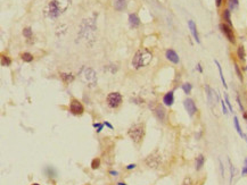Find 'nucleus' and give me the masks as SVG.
<instances>
[{"mask_svg":"<svg viewBox=\"0 0 247 185\" xmlns=\"http://www.w3.org/2000/svg\"><path fill=\"white\" fill-rule=\"evenodd\" d=\"M153 54L147 49H141L136 52L134 57L132 59V66L136 69H139L141 67H145L151 61Z\"/></svg>","mask_w":247,"mask_h":185,"instance_id":"f257e3e1","label":"nucleus"},{"mask_svg":"<svg viewBox=\"0 0 247 185\" xmlns=\"http://www.w3.org/2000/svg\"><path fill=\"white\" fill-rule=\"evenodd\" d=\"M128 135H129V137L133 141V143L140 144L141 141L144 140V136H145V124H144V123L133 124V125L129 128Z\"/></svg>","mask_w":247,"mask_h":185,"instance_id":"f03ea898","label":"nucleus"},{"mask_svg":"<svg viewBox=\"0 0 247 185\" xmlns=\"http://www.w3.org/2000/svg\"><path fill=\"white\" fill-rule=\"evenodd\" d=\"M80 74H81V78H82V81H83L87 85H89V86H91V88L96 86L97 75H96V72H95L92 68H89V67H83Z\"/></svg>","mask_w":247,"mask_h":185,"instance_id":"7ed1b4c3","label":"nucleus"},{"mask_svg":"<svg viewBox=\"0 0 247 185\" xmlns=\"http://www.w3.org/2000/svg\"><path fill=\"white\" fill-rule=\"evenodd\" d=\"M123 101V98L120 92H111L107 98H106V102H107V106L112 109H116L122 105Z\"/></svg>","mask_w":247,"mask_h":185,"instance_id":"20e7f679","label":"nucleus"},{"mask_svg":"<svg viewBox=\"0 0 247 185\" xmlns=\"http://www.w3.org/2000/svg\"><path fill=\"white\" fill-rule=\"evenodd\" d=\"M60 14H62V8H60L59 2L57 0L50 1L46 8V15L50 18H56L58 17Z\"/></svg>","mask_w":247,"mask_h":185,"instance_id":"39448f33","label":"nucleus"},{"mask_svg":"<svg viewBox=\"0 0 247 185\" xmlns=\"http://www.w3.org/2000/svg\"><path fill=\"white\" fill-rule=\"evenodd\" d=\"M219 27H220L221 32L224 34V36L228 39V41H229L230 43H232V44H235L236 36H235V33H234L232 27L229 26L228 24H225V23H220V24H219Z\"/></svg>","mask_w":247,"mask_h":185,"instance_id":"423d86ee","label":"nucleus"},{"mask_svg":"<svg viewBox=\"0 0 247 185\" xmlns=\"http://www.w3.org/2000/svg\"><path fill=\"white\" fill-rule=\"evenodd\" d=\"M70 113L75 116H80L85 113V107L82 102L78 99H72L70 102Z\"/></svg>","mask_w":247,"mask_h":185,"instance_id":"0eeeda50","label":"nucleus"},{"mask_svg":"<svg viewBox=\"0 0 247 185\" xmlns=\"http://www.w3.org/2000/svg\"><path fill=\"white\" fill-rule=\"evenodd\" d=\"M205 92H206L207 102H208L210 107L213 108V106L217 105V102L219 101V96H217V91H214L210 85H205Z\"/></svg>","mask_w":247,"mask_h":185,"instance_id":"6e6552de","label":"nucleus"},{"mask_svg":"<svg viewBox=\"0 0 247 185\" xmlns=\"http://www.w3.org/2000/svg\"><path fill=\"white\" fill-rule=\"evenodd\" d=\"M183 106H185V109L188 113V115L190 117H194L196 114H197V106L191 98H187L183 100Z\"/></svg>","mask_w":247,"mask_h":185,"instance_id":"1a4fd4ad","label":"nucleus"},{"mask_svg":"<svg viewBox=\"0 0 247 185\" xmlns=\"http://www.w3.org/2000/svg\"><path fill=\"white\" fill-rule=\"evenodd\" d=\"M159 162H161V156L157 155V152L151 153V155L146 159V164H147L149 167H153V168L157 167V166L159 165Z\"/></svg>","mask_w":247,"mask_h":185,"instance_id":"9d476101","label":"nucleus"},{"mask_svg":"<svg viewBox=\"0 0 247 185\" xmlns=\"http://www.w3.org/2000/svg\"><path fill=\"white\" fill-rule=\"evenodd\" d=\"M154 114H155V116L158 120L165 122V119H166V110L162 105H157L156 107L154 108Z\"/></svg>","mask_w":247,"mask_h":185,"instance_id":"9b49d317","label":"nucleus"},{"mask_svg":"<svg viewBox=\"0 0 247 185\" xmlns=\"http://www.w3.org/2000/svg\"><path fill=\"white\" fill-rule=\"evenodd\" d=\"M188 27H189V30H190V33H191V35L194 36L195 41L197 42V43H200V39H199L198 30H197V25H196V23L194 22L193 19H189V21H188Z\"/></svg>","mask_w":247,"mask_h":185,"instance_id":"f8f14e48","label":"nucleus"},{"mask_svg":"<svg viewBox=\"0 0 247 185\" xmlns=\"http://www.w3.org/2000/svg\"><path fill=\"white\" fill-rule=\"evenodd\" d=\"M165 57H166V59L169 60L170 63H172V64H179V61H180L179 55L177 54L173 49H168L166 52H165Z\"/></svg>","mask_w":247,"mask_h":185,"instance_id":"ddd939ff","label":"nucleus"},{"mask_svg":"<svg viewBox=\"0 0 247 185\" xmlns=\"http://www.w3.org/2000/svg\"><path fill=\"white\" fill-rule=\"evenodd\" d=\"M163 103L166 107H171L174 103V91H169L163 96Z\"/></svg>","mask_w":247,"mask_h":185,"instance_id":"4468645a","label":"nucleus"},{"mask_svg":"<svg viewBox=\"0 0 247 185\" xmlns=\"http://www.w3.org/2000/svg\"><path fill=\"white\" fill-rule=\"evenodd\" d=\"M129 24L132 29H137L140 25V19L137 16V14H130L129 15Z\"/></svg>","mask_w":247,"mask_h":185,"instance_id":"2eb2a0df","label":"nucleus"},{"mask_svg":"<svg viewBox=\"0 0 247 185\" xmlns=\"http://www.w3.org/2000/svg\"><path fill=\"white\" fill-rule=\"evenodd\" d=\"M234 125H235L236 131H237V133L239 134V136L243 137V139L247 142V135L243 132V130H241V127H240V124H239V120H238V118H237L236 116L234 117Z\"/></svg>","mask_w":247,"mask_h":185,"instance_id":"dca6fc26","label":"nucleus"},{"mask_svg":"<svg viewBox=\"0 0 247 185\" xmlns=\"http://www.w3.org/2000/svg\"><path fill=\"white\" fill-rule=\"evenodd\" d=\"M222 18H223V21H224V23H225V24H228L229 26L232 27V22H231V10H230L229 8L223 10Z\"/></svg>","mask_w":247,"mask_h":185,"instance_id":"f3484780","label":"nucleus"},{"mask_svg":"<svg viewBox=\"0 0 247 185\" xmlns=\"http://www.w3.org/2000/svg\"><path fill=\"white\" fill-rule=\"evenodd\" d=\"M214 64H215L217 67V71H219V75H220V78H221L222 85L224 86V89H228V85H227V82H225V78H224V75H223V72H222V67L220 65V63H219L217 59H214Z\"/></svg>","mask_w":247,"mask_h":185,"instance_id":"a211bd4d","label":"nucleus"},{"mask_svg":"<svg viewBox=\"0 0 247 185\" xmlns=\"http://www.w3.org/2000/svg\"><path fill=\"white\" fill-rule=\"evenodd\" d=\"M205 164V157L203 155H199L197 158H196V162H195V168L196 170H200L203 166Z\"/></svg>","mask_w":247,"mask_h":185,"instance_id":"6ab92c4d","label":"nucleus"},{"mask_svg":"<svg viewBox=\"0 0 247 185\" xmlns=\"http://www.w3.org/2000/svg\"><path fill=\"white\" fill-rule=\"evenodd\" d=\"M237 57H238V59L241 60V61H244V60H245L246 52H245V48H244V46H239V47L237 48Z\"/></svg>","mask_w":247,"mask_h":185,"instance_id":"aec40b11","label":"nucleus"},{"mask_svg":"<svg viewBox=\"0 0 247 185\" xmlns=\"http://www.w3.org/2000/svg\"><path fill=\"white\" fill-rule=\"evenodd\" d=\"M60 78L63 80V82L64 83H70V82H72L73 80H74V76H73L72 74L70 73H60Z\"/></svg>","mask_w":247,"mask_h":185,"instance_id":"412c9836","label":"nucleus"},{"mask_svg":"<svg viewBox=\"0 0 247 185\" xmlns=\"http://www.w3.org/2000/svg\"><path fill=\"white\" fill-rule=\"evenodd\" d=\"M181 89L185 92V94L189 96L191 93V90H193V84L191 83H183L181 85Z\"/></svg>","mask_w":247,"mask_h":185,"instance_id":"4be33fe9","label":"nucleus"},{"mask_svg":"<svg viewBox=\"0 0 247 185\" xmlns=\"http://www.w3.org/2000/svg\"><path fill=\"white\" fill-rule=\"evenodd\" d=\"M234 67H235V72H236L237 77H238V80L243 83V82H244V75H243V72H241L240 67H239L238 64H236V63H235V65H234Z\"/></svg>","mask_w":247,"mask_h":185,"instance_id":"5701e85b","label":"nucleus"},{"mask_svg":"<svg viewBox=\"0 0 247 185\" xmlns=\"http://www.w3.org/2000/svg\"><path fill=\"white\" fill-rule=\"evenodd\" d=\"M114 7L116 10H119V12H121V10H123L125 7H127V4H125V1H120V0H116L114 4Z\"/></svg>","mask_w":247,"mask_h":185,"instance_id":"b1692460","label":"nucleus"},{"mask_svg":"<svg viewBox=\"0 0 247 185\" xmlns=\"http://www.w3.org/2000/svg\"><path fill=\"white\" fill-rule=\"evenodd\" d=\"M228 6L230 10H235L239 7V0H228Z\"/></svg>","mask_w":247,"mask_h":185,"instance_id":"393cba45","label":"nucleus"},{"mask_svg":"<svg viewBox=\"0 0 247 185\" xmlns=\"http://www.w3.org/2000/svg\"><path fill=\"white\" fill-rule=\"evenodd\" d=\"M10 64H12V60H10V58H9L8 56L2 55V56H1V65L8 67V66H10Z\"/></svg>","mask_w":247,"mask_h":185,"instance_id":"a878e982","label":"nucleus"},{"mask_svg":"<svg viewBox=\"0 0 247 185\" xmlns=\"http://www.w3.org/2000/svg\"><path fill=\"white\" fill-rule=\"evenodd\" d=\"M21 57H22V60L25 61V63H31L33 60V56L30 52H24V54L21 55Z\"/></svg>","mask_w":247,"mask_h":185,"instance_id":"bb28decb","label":"nucleus"},{"mask_svg":"<svg viewBox=\"0 0 247 185\" xmlns=\"http://www.w3.org/2000/svg\"><path fill=\"white\" fill-rule=\"evenodd\" d=\"M224 102H225V105H227V107H228L230 113H234V108L231 106V102H230L229 100V96H228L227 93H224Z\"/></svg>","mask_w":247,"mask_h":185,"instance_id":"cd10ccee","label":"nucleus"},{"mask_svg":"<svg viewBox=\"0 0 247 185\" xmlns=\"http://www.w3.org/2000/svg\"><path fill=\"white\" fill-rule=\"evenodd\" d=\"M23 35H24L26 39H31L32 35H33L32 29H31V27H25L24 30H23Z\"/></svg>","mask_w":247,"mask_h":185,"instance_id":"c85d7f7f","label":"nucleus"},{"mask_svg":"<svg viewBox=\"0 0 247 185\" xmlns=\"http://www.w3.org/2000/svg\"><path fill=\"white\" fill-rule=\"evenodd\" d=\"M45 172H46V174H47L48 177H55V176H56V172H55L54 168L47 167L46 169H45Z\"/></svg>","mask_w":247,"mask_h":185,"instance_id":"c756f323","label":"nucleus"},{"mask_svg":"<svg viewBox=\"0 0 247 185\" xmlns=\"http://www.w3.org/2000/svg\"><path fill=\"white\" fill-rule=\"evenodd\" d=\"M99 166H100V159L99 158H95L91 161V168L92 169H97V168H99Z\"/></svg>","mask_w":247,"mask_h":185,"instance_id":"7c9ffc66","label":"nucleus"},{"mask_svg":"<svg viewBox=\"0 0 247 185\" xmlns=\"http://www.w3.org/2000/svg\"><path fill=\"white\" fill-rule=\"evenodd\" d=\"M236 100H237V103H238V106H239V108H240L241 113H244V111H245V108H244V106H243V102H241V99H240V97H239V94H237Z\"/></svg>","mask_w":247,"mask_h":185,"instance_id":"2f4dec72","label":"nucleus"},{"mask_svg":"<svg viewBox=\"0 0 247 185\" xmlns=\"http://www.w3.org/2000/svg\"><path fill=\"white\" fill-rule=\"evenodd\" d=\"M104 123L102 124H100V123H93V127L96 128V131H97V133H99V132H102V127H104Z\"/></svg>","mask_w":247,"mask_h":185,"instance_id":"473e14b6","label":"nucleus"},{"mask_svg":"<svg viewBox=\"0 0 247 185\" xmlns=\"http://www.w3.org/2000/svg\"><path fill=\"white\" fill-rule=\"evenodd\" d=\"M221 106H222V111L224 115H227V114L229 113V109H228V107H227V105H225V102H224V100H221Z\"/></svg>","mask_w":247,"mask_h":185,"instance_id":"72a5a7b5","label":"nucleus"},{"mask_svg":"<svg viewBox=\"0 0 247 185\" xmlns=\"http://www.w3.org/2000/svg\"><path fill=\"white\" fill-rule=\"evenodd\" d=\"M229 164H230V172H231V176H230V182H232V178H234V176H235V169H234V166H232V164H231V161H230V159H229Z\"/></svg>","mask_w":247,"mask_h":185,"instance_id":"f704fd0d","label":"nucleus"},{"mask_svg":"<svg viewBox=\"0 0 247 185\" xmlns=\"http://www.w3.org/2000/svg\"><path fill=\"white\" fill-rule=\"evenodd\" d=\"M182 185H193V179L190 178V177H186L185 181H183V183H182Z\"/></svg>","mask_w":247,"mask_h":185,"instance_id":"c9c22d12","label":"nucleus"},{"mask_svg":"<svg viewBox=\"0 0 247 185\" xmlns=\"http://www.w3.org/2000/svg\"><path fill=\"white\" fill-rule=\"evenodd\" d=\"M219 162H220V169H221V175H222V177H224V169H223V164L221 160H219Z\"/></svg>","mask_w":247,"mask_h":185,"instance_id":"e433bc0d","label":"nucleus"},{"mask_svg":"<svg viewBox=\"0 0 247 185\" xmlns=\"http://www.w3.org/2000/svg\"><path fill=\"white\" fill-rule=\"evenodd\" d=\"M196 69H197L199 73H203V67H202L200 64H197V65H196Z\"/></svg>","mask_w":247,"mask_h":185,"instance_id":"4c0bfd02","label":"nucleus"},{"mask_svg":"<svg viewBox=\"0 0 247 185\" xmlns=\"http://www.w3.org/2000/svg\"><path fill=\"white\" fill-rule=\"evenodd\" d=\"M134 168H136V165H134V164H130V165H128L127 166L128 170H131V169H134Z\"/></svg>","mask_w":247,"mask_h":185,"instance_id":"58836bf2","label":"nucleus"},{"mask_svg":"<svg viewBox=\"0 0 247 185\" xmlns=\"http://www.w3.org/2000/svg\"><path fill=\"white\" fill-rule=\"evenodd\" d=\"M241 175H243V176L247 175V167H246V166H244V167H243V169H241Z\"/></svg>","mask_w":247,"mask_h":185,"instance_id":"ea45409f","label":"nucleus"},{"mask_svg":"<svg viewBox=\"0 0 247 185\" xmlns=\"http://www.w3.org/2000/svg\"><path fill=\"white\" fill-rule=\"evenodd\" d=\"M222 2H223V0H215V5H217V7H221Z\"/></svg>","mask_w":247,"mask_h":185,"instance_id":"a19ab883","label":"nucleus"},{"mask_svg":"<svg viewBox=\"0 0 247 185\" xmlns=\"http://www.w3.org/2000/svg\"><path fill=\"white\" fill-rule=\"evenodd\" d=\"M104 125H105V126H107V127H108L109 130H113V126L111 125V124H109L108 122H104Z\"/></svg>","mask_w":247,"mask_h":185,"instance_id":"79ce46f5","label":"nucleus"},{"mask_svg":"<svg viewBox=\"0 0 247 185\" xmlns=\"http://www.w3.org/2000/svg\"><path fill=\"white\" fill-rule=\"evenodd\" d=\"M109 174H111L112 176H117V172H114V170H111Z\"/></svg>","mask_w":247,"mask_h":185,"instance_id":"37998d69","label":"nucleus"},{"mask_svg":"<svg viewBox=\"0 0 247 185\" xmlns=\"http://www.w3.org/2000/svg\"><path fill=\"white\" fill-rule=\"evenodd\" d=\"M243 117H244V119L246 120L247 123V111H244V113H243Z\"/></svg>","mask_w":247,"mask_h":185,"instance_id":"c03bdc74","label":"nucleus"},{"mask_svg":"<svg viewBox=\"0 0 247 185\" xmlns=\"http://www.w3.org/2000/svg\"><path fill=\"white\" fill-rule=\"evenodd\" d=\"M117 185H127L125 183H123V182H120V183H117Z\"/></svg>","mask_w":247,"mask_h":185,"instance_id":"a18cd8bd","label":"nucleus"},{"mask_svg":"<svg viewBox=\"0 0 247 185\" xmlns=\"http://www.w3.org/2000/svg\"><path fill=\"white\" fill-rule=\"evenodd\" d=\"M32 185H40V184H38V183H33Z\"/></svg>","mask_w":247,"mask_h":185,"instance_id":"49530a36","label":"nucleus"},{"mask_svg":"<svg viewBox=\"0 0 247 185\" xmlns=\"http://www.w3.org/2000/svg\"><path fill=\"white\" fill-rule=\"evenodd\" d=\"M244 69H245V71H247V66H246V67H245V68H244Z\"/></svg>","mask_w":247,"mask_h":185,"instance_id":"de8ad7c7","label":"nucleus"},{"mask_svg":"<svg viewBox=\"0 0 247 185\" xmlns=\"http://www.w3.org/2000/svg\"><path fill=\"white\" fill-rule=\"evenodd\" d=\"M120 1H125V0H120Z\"/></svg>","mask_w":247,"mask_h":185,"instance_id":"09e8293b","label":"nucleus"}]
</instances>
